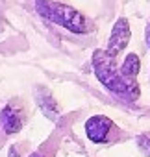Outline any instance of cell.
<instances>
[{"instance_id": "6da1fadb", "label": "cell", "mask_w": 150, "mask_h": 157, "mask_svg": "<svg viewBox=\"0 0 150 157\" xmlns=\"http://www.w3.org/2000/svg\"><path fill=\"white\" fill-rule=\"evenodd\" d=\"M93 68L97 74V80L115 96L133 102L139 96V85L135 80L122 76L120 67H117L115 57L108 54V50H95L93 52Z\"/></svg>"}, {"instance_id": "7a4b0ae2", "label": "cell", "mask_w": 150, "mask_h": 157, "mask_svg": "<svg viewBox=\"0 0 150 157\" xmlns=\"http://www.w3.org/2000/svg\"><path fill=\"white\" fill-rule=\"evenodd\" d=\"M35 11L39 17H43L45 21L57 24L72 33L84 35L91 30L89 21L85 19L84 13H80L76 8L56 2V0H35Z\"/></svg>"}, {"instance_id": "3957f363", "label": "cell", "mask_w": 150, "mask_h": 157, "mask_svg": "<svg viewBox=\"0 0 150 157\" xmlns=\"http://www.w3.org/2000/svg\"><path fill=\"white\" fill-rule=\"evenodd\" d=\"M130 39H132V28H130L128 19L126 17L117 19V22L111 28V35H109V41H108V46H106L108 54L113 56V57H117L128 46Z\"/></svg>"}, {"instance_id": "277c9868", "label": "cell", "mask_w": 150, "mask_h": 157, "mask_svg": "<svg viewBox=\"0 0 150 157\" xmlns=\"http://www.w3.org/2000/svg\"><path fill=\"white\" fill-rule=\"evenodd\" d=\"M113 126H115L113 120L108 118L106 115H95L85 122V135L91 142L100 144V142L108 140V135H109Z\"/></svg>"}, {"instance_id": "5b68a950", "label": "cell", "mask_w": 150, "mask_h": 157, "mask_svg": "<svg viewBox=\"0 0 150 157\" xmlns=\"http://www.w3.org/2000/svg\"><path fill=\"white\" fill-rule=\"evenodd\" d=\"M24 126V115L22 111L13 105V104H8L2 107L0 111V128L6 135H13V133H19Z\"/></svg>"}, {"instance_id": "8992f818", "label": "cell", "mask_w": 150, "mask_h": 157, "mask_svg": "<svg viewBox=\"0 0 150 157\" xmlns=\"http://www.w3.org/2000/svg\"><path fill=\"white\" fill-rule=\"evenodd\" d=\"M35 100H37V104H39V107H41V111L50 118V120H56L57 118V104H56V100L52 98V94L43 87V89H37V93H35Z\"/></svg>"}, {"instance_id": "52a82bcc", "label": "cell", "mask_w": 150, "mask_h": 157, "mask_svg": "<svg viewBox=\"0 0 150 157\" xmlns=\"http://www.w3.org/2000/svg\"><path fill=\"white\" fill-rule=\"evenodd\" d=\"M139 68H141L139 56H137V54H133V52H130V54L124 57L122 65H120V72H122V76L130 78V80H135L137 74H139Z\"/></svg>"}, {"instance_id": "ba28073f", "label": "cell", "mask_w": 150, "mask_h": 157, "mask_svg": "<svg viewBox=\"0 0 150 157\" xmlns=\"http://www.w3.org/2000/svg\"><path fill=\"white\" fill-rule=\"evenodd\" d=\"M137 144H139V150L146 155H150V137L148 135H141L137 137Z\"/></svg>"}, {"instance_id": "9c48e42d", "label": "cell", "mask_w": 150, "mask_h": 157, "mask_svg": "<svg viewBox=\"0 0 150 157\" xmlns=\"http://www.w3.org/2000/svg\"><path fill=\"white\" fill-rule=\"evenodd\" d=\"M144 35H146V37H144V39H146V46H148V50H150V24L146 26V32H144Z\"/></svg>"}, {"instance_id": "30bf717a", "label": "cell", "mask_w": 150, "mask_h": 157, "mask_svg": "<svg viewBox=\"0 0 150 157\" xmlns=\"http://www.w3.org/2000/svg\"><path fill=\"white\" fill-rule=\"evenodd\" d=\"M10 157H19V153H17V150H13V146L10 150Z\"/></svg>"}, {"instance_id": "8fae6325", "label": "cell", "mask_w": 150, "mask_h": 157, "mask_svg": "<svg viewBox=\"0 0 150 157\" xmlns=\"http://www.w3.org/2000/svg\"><path fill=\"white\" fill-rule=\"evenodd\" d=\"M28 157H45L43 153H39V151H35V153H32V155H28Z\"/></svg>"}]
</instances>
